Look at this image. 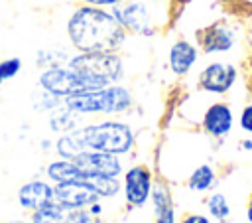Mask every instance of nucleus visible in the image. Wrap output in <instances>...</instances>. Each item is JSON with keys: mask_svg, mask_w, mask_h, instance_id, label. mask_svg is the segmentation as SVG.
Instances as JSON below:
<instances>
[{"mask_svg": "<svg viewBox=\"0 0 252 223\" xmlns=\"http://www.w3.org/2000/svg\"><path fill=\"white\" fill-rule=\"evenodd\" d=\"M134 99L128 87L120 83H112L100 89H91V91H79L75 95H69L63 99V105L69 107L71 111L83 114V116H93V114H122L130 111Z\"/></svg>", "mask_w": 252, "mask_h": 223, "instance_id": "7ed1b4c3", "label": "nucleus"}, {"mask_svg": "<svg viewBox=\"0 0 252 223\" xmlns=\"http://www.w3.org/2000/svg\"><path fill=\"white\" fill-rule=\"evenodd\" d=\"M217 182V176H215V170L209 166V164H203V166H197L189 180H187V187L191 191H197V193H203V191H209Z\"/></svg>", "mask_w": 252, "mask_h": 223, "instance_id": "f3484780", "label": "nucleus"}, {"mask_svg": "<svg viewBox=\"0 0 252 223\" xmlns=\"http://www.w3.org/2000/svg\"><path fill=\"white\" fill-rule=\"evenodd\" d=\"M152 172L144 166H132L124 172V195L130 207H142L152 193Z\"/></svg>", "mask_w": 252, "mask_h": 223, "instance_id": "6e6552de", "label": "nucleus"}, {"mask_svg": "<svg viewBox=\"0 0 252 223\" xmlns=\"http://www.w3.org/2000/svg\"><path fill=\"white\" fill-rule=\"evenodd\" d=\"M83 120H85L83 114L71 111L63 103L57 109H53L51 112H47V126L51 132H57V134H65V132H71V130L83 126Z\"/></svg>", "mask_w": 252, "mask_h": 223, "instance_id": "dca6fc26", "label": "nucleus"}, {"mask_svg": "<svg viewBox=\"0 0 252 223\" xmlns=\"http://www.w3.org/2000/svg\"><path fill=\"white\" fill-rule=\"evenodd\" d=\"M122 2H126V0H81V4H91V6H100V8H112Z\"/></svg>", "mask_w": 252, "mask_h": 223, "instance_id": "b1692460", "label": "nucleus"}, {"mask_svg": "<svg viewBox=\"0 0 252 223\" xmlns=\"http://www.w3.org/2000/svg\"><path fill=\"white\" fill-rule=\"evenodd\" d=\"M2 83H4V79H2V77H0V85H2Z\"/></svg>", "mask_w": 252, "mask_h": 223, "instance_id": "7c9ffc66", "label": "nucleus"}, {"mask_svg": "<svg viewBox=\"0 0 252 223\" xmlns=\"http://www.w3.org/2000/svg\"><path fill=\"white\" fill-rule=\"evenodd\" d=\"M67 39L75 51H118L126 41V30L108 8L79 4L65 24Z\"/></svg>", "mask_w": 252, "mask_h": 223, "instance_id": "f257e3e1", "label": "nucleus"}, {"mask_svg": "<svg viewBox=\"0 0 252 223\" xmlns=\"http://www.w3.org/2000/svg\"><path fill=\"white\" fill-rule=\"evenodd\" d=\"M37 87L49 91L51 95L59 97L61 101L69 95L79 93V91H89L85 79L73 67H69L67 63L41 69V73L37 77Z\"/></svg>", "mask_w": 252, "mask_h": 223, "instance_id": "39448f33", "label": "nucleus"}, {"mask_svg": "<svg viewBox=\"0 0 252 223\" xmlns=\"http://www.w3.org/2000/svg\"><path fill=\"white\" fill-rule=\"evenodd\" d=\"M6 223H32V221H20V219H14V221H6Z\"/></svg>", "mask_w": 252, "mask_h": 223, "instance_id": "c85d7f7f", "label": "nucleus"}, {"mask_svg": "<svg viewBox=\"0 0 252 223\" xmlns=\"http://www.w3.org/2000/svg\"><path fill=\"white\" fill-rule=\"evenodd\" d=\"M236 43V32L224 22H217L199 32V47L205 53H226Z\"/></svg>", "mask_w": 252, "mask_h": 223, "instance_id": "9b49d317", "label": "nucleus"}, {"mask_svg": "<svg viewBox=\"0 0 252 223\" xmlns=\"http://www.w3.org/2000/svg\"><path fill=\"white\" fill-rule=\"evenodd\" d=\"M32 223H93V215L89 209H77L67 207L55 201H49L47 205L32 211L30 217Z\"/></svg>", "mask_w": 252, "mask_h": 223, "instance_id": "1a4fd4ad", "label": "nucleus"}, {"mask_svg": "<svg viewBox=\"0 0 252 223\" xmlns=\"http://www.w3.org/2000/svg\"><path fill=\"white\" fill-rule=\"evenodd\" d=\"M67 65L85 79L89 91L120 83L124 79V61L118 51H75L69 57Z\"/></svg>", "mask_w": 252, "mask_h": 223, "instance_id": "20e7f679", "label": "nucleus"}, {"mask_svg": "<svg viewBox=\"0 0 252 223\" xmlns=\"http://www.w3.org/2000/svg\"><path fill=\"white\" fill-rule=\"evenodd\" d=\"M246 215H248V223H252V201L248 203V209H246Z\"/></svg>", "mask_w": 252, "mask_h": 223, "instance_id": "bb28decb", "label": "nucleus"}, {"mask_svg": "<svg viewBox=\"0 0 252 223\" xmlns=\"http://www.w3.org/2000/svg\"><path fill=\"white\" fill-rule=\"evenodd\" d=\"M20 71H22V59L20 57H8V59L0 61V77L4 81L14 79Z\"/></svg>", "mask_w": 252, "mask_h": 223, "instance_id": "412c9836", "label": "nucleus"}, {"mask_svg": "<svg viewBox=\"0 0 252 223\" xmlns=\"http://www.w3.org/2000/svg\"><path fill=\"white\" fill-rule=\"evenodd\" d=\"M71 53L63 47H39L35 51V65L41 69L55 67V65H65L69 61Z\"/></svg>", "mask_w": 252, "mask_h": 223, "instance_id": "a211bd4d", "label": "nucleus"}, {"mask_svg": "<svg viewBox=\"0 0 252 223\" xmlns=\"http://www.w3.org/2000/svg\"><path fill=\"white\" fill-rule=\"evenodd\" d=\"M207 211L217 221H226L230 217V203L222 193H213L207 199Z\"/></svg>", "mask_w": 252, "mask_h": 223, "instance_id": "aec40b11", "label": "nucleus"}, {"mask_svg": "<svg viewBox=\"0 0 252 223\" xmlns=\"http://www.w3.org/2000/svg\"><path fill=\"white\" fill-rule=\"evenodd\" d=\"M242 148H246V150H252V140H244V142H242Z\"/></svg>", "mask_w": 252, "mask_h": 223, "instance_id": "cd10ccee", "label": "nucleus"}, {"mask_svg": "<svg viewBox=\"0 0 252 223\" xmlns=\"http://www.w3.org/2000/svg\"><path fill=\"white\" fill-rule=\"evenodd\" d=\"M116 22L126 30V34H138V36H154L152 16L142 0H126L122 4H116L108 8Z\"/></svg>", "mask_w": 252, "mask_h": 223, "instance_id": "423d86ee", "label": "nucleus"}, {"mask_svg": "<svg viewBox=\"0 0 252 223\" xmlns=\"http://www.w3.org/2000/svg\"><path fill=\"white\" fill-rule=\"evenodd\" d=\"M51 197H53V186L43 180L26 182L18 189V205L30 213L47 205L51 201Z\"/></svg>", "mask_w": 252, "mask_h": 223, "instance_id": "4468645a", "label": "nucleus"}, {"mask_svg": "<svg viewBox=\"0 0 252 223\" xmlns=\"http://www.w3.org/2000/svg\"><path fill=\"white\" fill-rule=\"evenodd\" d=\"M98 193H94L93 189L79 186V184H71V182H59L53 186V197L51 201L67 205V207H77V209H87L91 203L98 201Z\"/></svg>", "mask_w": 252, "mask_h": 223, "instance_id": "f8f14e48", "label": "nucleus"}, {"mask_svg": "<svg viewBox=\"0 0 252 223\" xmlns=\"http://www.w3.org/2000/svg\"><path fill=\"white\" fill-rule=\"evenodd\" d=\"M156 223H175V209L173 203H167L159 211H156Z\"/></svg>", "mask_w": 252, "mask_h": 223, "instance_id": "5701e85b", "label": "nucleus"}, {"mask_svg": "<svg viewBox=\"0 0 252 223\" xmlns=\"http://www.w3.org/2000/svg\"><path fill=\"white\" fill-rule=\"evenodd\" d=\"M203 128L207 134L215 136V138H222L226 136L232 126H234V114L230 105L226 103H213L207 107V111L203 112V120H201Z\"/></svg>", "mask_w": 252, "mask_h": 223, "instance_id": "ddd939ff", "label": "nucleus"}, {"mask_svg": "<svg viewBox=\"0 0 252 223\" xmlns=\"http://www.w3.org/2000/svg\"><path fill=\"white\" fill-rule=\"evenodd\" d=\"M238 124L244 132L252 134V103L246 105L242 111H240V116H238Z\"/></svg>", "mask_w": 252, "mask_h": 223, "instance_id": "4be33fe9", "label": "nucleus"}, {"mask_svg": "<svg viewBox=\"0 0 252 223\" xmlns=\"http://www.w3.org/2000/svg\"><path fill=\"white\" fill-rule=\"evenodd\" d=\"M181 223H211V221H209V217H205L201 213H189V215L183 217Z\"/></svg>", "mask_w": 252, "mask_h": 223, "instance_id": "393cba45", "label": "nucleus"}, {"mask_svg": "<svg viewBox=\"0 0 252 223\" xmlns=\"http://www.w3.org/2000/svg\"><path fill=\"white\" fill-rule=\"evenodd\" d=\"M197 57H199V49L195 43L187 39H177L167 51V65L175 77H183L191 71Z\"/></svg>", "mask_w": 252, "mask_h": 223, "instance_id": "2eb2a0df", "label": "nucleus"}, {"mask_svg": "<svg viewBox=\"0 0 252 223\" xmlns=\"http://www.w3.org/2000/svg\"><path fill=\"white\" fill-rule=\"evenodd\" d=\"M53 148L59 158L65 160H73L75 156L87 150L124 156L134 148V132L126 122L108 118L100 122H89L71 132L61 134L53 142Z\"/></svg>", "mask_w": 252, "mask_h": 223, "instance_id": "f03ea898", "label": "nucleus"}, {"mask_svg": "<svg viewBox=\"0 0 252 223\" xmlns=\"http://www.w3.org/2000/svg\"><path fill=\"white\" fill-rule=\"evenodd\" d=\"M148 2H159V0H148Z\"/></svg>", "mask_w": 252, "mask_h": 223, "instance_id": "c756f323", "label": "nucleus"}, {"mask_svg": "<svg viewBox=\"0 0 252 223\" xmlns=\"http://www.w3.org/2000/svg\"><path fill=\"white\" fill-rule=\"evenodd\" d=\"M250 30H252V18H250Z\"/></svg>", "mask_w": 252, "mask_h": 223, "instance_id": "2f4dec72", "label": "nucleus"}, {"mask_svg": "<svg viewBox=\"0 0 252 223\" xmlns=\"http://www.w3.org/2000/svg\"><path fill=\"white\" fill-rule=\"evenodd\" d=\"M39 146H41V150H49V148H51V146H53V142H51V140H47V138H45V140H41V144H39Z\"/></svg>", "mask_w": 252, "mask_h": 223, "instance_id": "a878e982", "label": "nucleus"}, {"mask_svg": "<svg viewBox=\"0 0 252 223\" xmlns=\"http://www.w3.org/2000/svg\"><path fill=\"white\" fill-rule=\"evenodd\" d=\"M73 162L79 168H83L85 172L100 174V176H108V178H118L124 172V166H122L120 156L108 154V152L87 150V152H81L79 156H75Z\"/></svg>", "mask_w": 252, "mask_h": 223, "instance_id": "9d476101", "label": "nucleus"}, {"mask_svg": "<svg viewBox=\"0 0 252 223\" xmlns=\"http://www.w3.org/2000/svg\"><path fill=\"white\" fill-rule=\"evenodd\" d=\"M63 101L55 95H51L49 91L37 87L33 93H32V107L35 112H51L53 109H57Z\"/></svg>", "mask_w": 252, "mask_h": 223, "instance_id": "6ab92c4d", "label": "nucleus"}, {"mask_svg": "<svg viewBox=\"0 0 252 223\" xmlns=\"http://www.w3.org/2000/svg\"><path fill=\"white\" fill-rule=\"evenodd\" d=\"M238 71L232 63L226 61H213L199 73V87L211 95H224L236 83Z\"/></svg>", "mask_w": 252, "mask_h": 223, "instance_id": "0eeeda50", "label": "nucleus"}]
</instances>
